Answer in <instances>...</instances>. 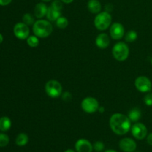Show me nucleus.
Segmentation results:
<instances>
[{
	"mask_svg": "<svg viewBox=\"0 0 152 152\" xmlns=\"http://www.w3.org/2000/svg\"><path fill=\"white\" fill-rule=\"evenodd\" d=\"M109 125L111 130L117 135H124L131 129V120L123 114H114L111 117Z\"/></svg>",
	"mask_w": 152,
	"mask_h": 152,
	"instance_id": "f257e3e1",
	"label": "nucleus"
},
{
	"mask_svg": "<svg viewBox=\"0 0 152 152\" xmlns=\"http://www.w3.org/2000/svg\"><path fill=\"white\" fill-rule=\"evenodd\" d=\"M33 32L39 38H46L53 32V25L50 21L39 19L33 25Z\"/></svg>",
	"mask_w": 152,
	"mask_h": 152,
	"instance_id": "f03ea898",
	"label": "nucleus"
},
{
	"mask_svg": "<svg viewBox=\"0 0 152 152\" xmlns=\"http://www.w3.org/2000/svg\"><path fill=\"white\" fill-rule=\"evenodd\" d=\"M112 17L108 12H100L94 19V25L99 31H105L111 26Z\"/></svg>",
	"mask_w": 152,
	"mask_h": 152,
	"instance_id": "7ed1b4c3",
	"label": "nucleus"
},
{
	"mask_svg": "<svg viewBox=\"0 0 152 152\" xmlns=\"http://www.w3.org/2000/svg\"><path fill=\"white\" fill-rule=\"evenodd\" d=\"M112 54L114 59L120 62H123L127 59L129 55V48L127 45L123 42H117L114 45L112 49Z\"/></svg>",
	"mask_w": 152,
	"mask_h": 152,
	"instance_id": "20e7f679",
	"label": "nucleus"
},
{
	"mask_svg": "<svg viewBox=\"0 0 152 152\" xmlns=\"http://www.w3.org/2000/svg\"><path fill=\"white\" fill-rule=\"evenodd\" d=\"M62 7H63V5L61 0H54L50 7L48 8L46 17L48 18V21L54 22L57 20L58 18L60 17L62 14Z\"/></svg>",
	"mask_w": 152,
	"mask_h": 152,
	"instance_id": "39448f33",
	"label": "nucleus"
},
{
	"mask_svg": "<svg viewBox=\"0 0 152 152\" xmlns=\"http://www.w3.org/2000/svg\"><path fill=\"white\" fill-rule=\"evenodd\" d=\"M45 92L50 97L56 98L59 97L62 92V85L55 80H49L47 82L45 86Z\"/></svg>",
	"mask_w": 152,
	"mask_h": 152,
	"instance_id": "423d86ee",
	"label": "nucleus"
},
{
	"mask_svg": "<svg viewBox=\"0 0 152 152\" xmlns=\"http://www.w3.org/2000/svg\"><path fill=\"white\" fill-rule=\"evenodd\" d=\"M81 107L85 112L88 114H93L99 109V102L95 98L88 96L82 101Z\"/></svg>",
	"mask_w": 152,
	"mask_h": 152,
	"instance_id": "0eeeda50",
	"label": "nucleus"
},
{
	"mask_svg": "<svg viewBox=\"0 0 152 152\" xmlns=\"http://www.w3.org/2000/svg\"><path fill=\"white\" fill-rule=\"evenodd\" d=\"M134 85L136 88L140 92L145 93V92H149L151 90V82L150 81L148 77H145V76L138 77L135 80Z\"/></svg>",
	"mask_w": 152,
	"mask_h": 152,
	"instance_id": "6e6552de",
	"label": "nucleus"
},
{
	"mask_svg": "<svg viewBox=\"0 0 152 152\" xmlns=\"http://www.w3.org/2000/svg\"><path fill=\"white\" fill-rule=\"evenodd\" d=\"M13 33L16 37L19 39H27L29 37L30 29L28 25L25 24L24 22H19L16 24L13 28Z\"/></svg>",
	"mask_w": 152,
	"mask_h": 152,
	"instance_id": "1a4fd4ad",
	"label": "nucleus"
},
{
	"mask_svg": "<svg viewBox=\"0 0 152 152\" xmlns=\"http://www.w3.org/2000/svg\"><path fill=\"white\" fill-rule=\"evenodd\" d=\"M132 133L134 137L137 140H143L146 137L148 130L146 126L141 123H137L132 126Z\"/></svg>",
	"mask_w": 152,
	"mask_h": 152,
	"instance_id": "9d476101",
	"label": "nucleus"
},
{
	"mask_svg": "<svg viewBox=\"0 0 152 152\" xmlns=\"http://www.w3.org/2000/svg\"><path fill=\"white\" fill-rule=\"evenodd\" d=\"M124 34L125 29L122 24L119 23V22H115L110 27V35L113 39H121L124 37Z\"/></svg>",
	"mask_w": 152,
	"mask_h": 152,
	"instance_id": "9b49d317",
	"label": "nucleus"
},
{
	"mask_svg": "<svg viewBox=\"0 0 152 152\" xmlns=\"http://www.w3.org/2000/svg\"><path fill=\"white\" fill-rule=\"evenodd\" d=\"M120 149L124 152H134L137 148V143L131 138H123L120 141Z\"/></svg>",
	"mask_w": 152,
	"mask_h": 152,
	"instance_id": "f8f14e48",
	"label": "nucleus"
},
{
	"mask_svg": "<svg viewBox=\"0 0 152 152\" xmlns=\"http://www.w3.org/2000/svg\"><path fill=\"white\" fill-rule=\"evenodd\" d=\"M75 149L77 152H92L94 147L87 140L80 139L76 142Z\"/></svg>",
	"mask_w": 152,
	"mask_h": 152,
	"instance_id": "ddd939ff",
	"label": "nucleus"
},
{
	"mask_svg": "<svg viewBox=\"0 0 152 152\" xmlns=\"http://www.w3.org/2000/svg\"><path fill=\"white\" fill-rule=\"evenodd\" d=\"M96 46L99 48L105 49L108 48L110 45V38L108 34L102 33V34H99L96 37V40H95Z\"/></svg>",
	"mask_w": 152,
	"mask_h": 152,
	"instance_id": "4468645a",
	"label": "nucleus"
},
{
	"mask_svg": "<svg viewBox=\"0 0 152 152\" xmlns=\"http://www.w3.org/2000/svg\"><path fill=\"white\" fill-rule=\"evenodd\" d=\"M48 8V7H47V5L45 3H38L35 6V8H34V16H35V17H37V19H42V18L45 17L47 14Z\"/></svg>",
	"mask_w": 152,
	"mask_h": 152,
	"instance_id": "2eb2a0df",
	"label": "nucleus"
},
{
	"mask_svg": "<svg viewBox=\"0 0 152 152\" xmlns=\"http://www.w3.org/2000/svg\"><path fill=\"white\" fill-rule=\"evenodd\" d=\"M101 7V3L98 0H89L88 2V9L92 13H100Z\"/></svg>",
	"mask_w": 152,
	"mask_h": 152,
	"instance_id": "dca6fc26",
	"label": "nucleus"
},
{
	"mask_svg": "<svg viewBox=\"0 0 152 152\" xmlns=\"http://www.w3.org/2000/svg\"><path fill=\"white\" fill-rule=\"evenodd\" d=\"M11 127V120L7 117H2L0 118V131L7 132Z\"/></svg>",
	"mask_w": 152,
	"mask_h": 152,
	"instance_id": "f3484780",
	"label": "nucleus"
},
{
	"mask_svg": "<svg viewBox=\"0 0 152 152\" xmlns=\"http://www.w3.org/2000/svg\"><path fill=\"white\" fill-rule=\"evenodd\" d=\"M141 115H142V113H141L140 110L138 108H134L129 111L128 117L130 119L131 121L135 123V122H137L140 119Z\"/></svg>",
	"mask_w": 152,
	"mask_h": 152,
	"instance_id": "a211bd4d",
	"label": "nucleus"
},
{
	"mask_svg": "<svg viewBox=\"0 0 152 152\" xmlns=\"http://www.w3.org/2000/svg\"><path fill=\"white\" fill-rule=\"evenodd\" d=\"M29 138L28 136L25 133H21L18 134L16 138V144L19 146H24L28 142Z\"/></svg>",
	"mask_w": 152,
	"mask_h": 152,
	"instance_id": "6ab92c4d",
	"label": "nucleus"
},
{
	"mask_svg": "<svg viewBox=\"0 0 152 152\" xmlns=\"http://www.w3.org/2000/svg\"><path fill=\"white\" fill-rule=\"evenodd\" d=\"M26 40L27 44L31 48H36L39 44V40L37 36H29Z\"/></svg>",
	"mask_w": 152,
	"mask_h": 152,
	"instance_id": "aec40b11",
	"label": "nucleus"
},
{
	"mask_svg": "<svg viewBox=\"0 0 152 152\" xmlns=\"http://www.w3.org/2000/svg\"><path fill=\"white\" fill-rule=\"evenodd\" d=\"M56 25L60 29H65L68 27V19L65 17H62L60 16L59 18H58L57 20L56 21Z\"/></svg>",
	"mask_w": 152,
	"mask_h": 152,
	"instance_id": "412c9836",
	"label": "nucleus"
},
{
	"mask_svg": "<svg viewBox=\"0 0 152 152\" xmlns=\"http://www.w3.org/2000/svg\"><path fill=\"white\" fill-rule=\"evenodd\" d=\"M22 21L24 23L29 26V25H34L35 22V19H34V16L31 13H25L22 17Z\"/></svg>",
	"mask_w": 152,
	"mask_h": 152,
	"instance_id": "4be33fe9",
	"label": "nucleus"
},
{
	"mask_svg": "<svg viewBox=\"0 0 152 152\" xmlns=\"http://www.w3.org/2000/svg\"><path fill=\"white\" fill-rule=\"evenodd\" d=\"M126 41L128 42H133L137 39V33L134 31H130L125 36Z\"/></svg>",
	"mask_w": 152,
	"mask_h": 152,
	"instance_id": "5701e85b",
	"label": "nucleus"
},
{
	"mask_svg": "<svg viewBox=\"0 0 152 152\" xmlns=\"http://www.w3.org/2000/svg\"><path fill=\"white\" fill-rule=\"evenodd\" d=\"M9 141V137L5 134L0 133V147H5L8 145Z\"/></svg>",
	"mask_w": 152,
	"mask_h": 152,
	"instance_id": "b1692460",
	"label": "nucleus"
},
{
	"mask_svg": "<svg viewBox=\"0 0 152 152\" xmlns=\"http://www.w3.org/2000/svg\"><path fill=\"white\" fill-rule=\"evenodd\" d=\"M93 147L94 149L96 152H100L104 149L105 145H104L103 142H101V141H96V142H94Z\"/></svg>",
	"mask_w": 152,
	"mask_h": 152,
	"instance_id": "393cba45",
	"label": "nucleus"
},
{
	"mask_svg": "<svg viewBox=\"0 0 152 152\" xmlns=\"http://www.w3.org/2000/svg\"><path fill=\"white\" fill-rule=\"evenodd\" d=\"M144 102L148 106H152V93H148L144 97Z\"/></svg>",
	"mask_w": 152,
	"mask_h": 152,
	"instance_id": "a878e982",
	"label": "nucleus"
},
{
	"mask_svg": "<svg viewBox=\"0 0 152 152\" xmlns=\"http://www.w3.org/2000/svg\"><path fill=\"white\" fill-rule=\"evenodd\" d=\"M62 99H63L64 101H65V102H69V101L71 100V99H72V96H71V93H69V92H65V93L62 94Z\"/></svg>",
	"mask_w": 152,
	"mask_h": 152,
	"instance_id": "bb28decb",
	"label": "nucleus"
},
{
	"mask_svg": "<svg viewBox=\"0 0 152 152\" xmlns=\"http://www.w3.org/2000/svg\"><path fill=\"white\" fill-rule=\"evenodd\" d=\"M12 0H0V5L6 6L10 4Z\"/></svg>",
	"mask_w": 152,
	"mask_h": 152,
	"instance_id": "cd10ccee",
	"label": "nucleus"
},
{
	"mask_svg": "<svg viewBox=\"0 0 152 152\" xmlns=\"http://www.w3.org/2000/svg\"><path fill=\"white\" fill-rule=\"evenodd\" d=\"M147 142L150 145H152V133L149 134L147 137Z\"/></svg>",
	"mask_w": 152,
	"mask_h": 152,
	"instance_id": "c85d7f7f",
	"label": "nucleus"
},
{
	"mask_svg": "<svg viewBox=\"0 0 152 152\" xmlns=\"http://www.w3.org/2000/svg\"><path fill=\"white\" fill-rule=\"evenodd\" d=\"M61 1L63 3H65V4H70V3L72 2L74 0H61Z\"/></svg>",
	"mask_w": 152,
	"mask_h": 152,
	"instance_id": "c756f323",
	"label": "nucleus"
},
{
	"mask_svg": "<svg viewBox=\"0 0 152 152\" xmlns=\"http://www.w3.org/2000/svg\"><path fill=\"white\" fill-rule=\"evenodd\" d=\"M3 42V37L1 34H0V44Z\"/></svg>",
	"mask_w": 152,
	"mask_h": 152,
	"instance_id": "7c9ffc66",
	"label": "nucleus"
},
{
	"mask_svg": "<svg viewBox=\"0 0 152 152\" xmlns=\"http://www.w3.org/2000/svg\"><path fill=\"white\" fill-rule=\"evenodd\" d=\"M65 152H76V151H74V150H72V149H68V150H66Z\"/></svg>",
	"mask_w": 152,
	"mask_h": 152,
	"instance_id": "2f4dec72",
	"label": "nucleus"
},
{
	"mask_svg": "<svg viewBox=\"0 0 152 152\" xmlns=\"http://www.w3.org/2000/svg\"><path fill=\"white\" fill-rule=\"evenodd\" d=\"M105 152H117V151H114V150H111V149H109V150H107V151H105Z\"/></svg>",
	"mask_w": 152,
	"mask_h": 152,
	"instance_id": "473e14b6",
	"label": "nucleus"
},
{
	"mask_svg": "<svg viewBox=\"0 0 152 152\" xmlns=\"http://www.w3.org/2000/svg\"><path fill=\"white\" fill-rule=\"evenodd\" d=\"M42 1H45V2H48V1H51V0H42Z\"/></svg>",
	"mask_w": 152,
	"mask_h": 152,
	"instance_id": "72a5a7b5",
	"label": "nucleus"
},
{
	"mask_svg": "<svg viewBox=\"0 0 152 152\" xmlns=\"http://www.w3.org/2000/svg\"><path fill=\"white\" fill-rule=\"evenodd\" d=\"M151 65H152V59H151Z\"/></svg>",
	"mask_w": 152,
	"mask_h": 152,
	"instance_id": "f704fd0d",
	"label": "nucleus"
}]
</instances>
